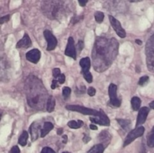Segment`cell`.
I'll use <instances>...</instances> for the list:
<instances>
[{
    "label": "cell",
    "mask_w": 154,
    "mask_h": 153,
    "mask_svg": "<svg viewBox=\"0 0 154 153\" xmlns=\"http://www.w3.org/2000/svg\"><path fill=\"white\" fill-rule=\"evenodd\" d=\"M118 48L119 43L117 39L108 40L103 37L97 38L92 52L95 70L98 72L107 70L117 56Z\"/></svg>",
    "instance_id": "6da1fadb"
},
{
    "label": "cell",
    "mask_w": 154,
    "mask_h": 153,
    "mask_svg": "<svg viewBox=\"0 0 154 153\" xmlns=\"http://www.w3.org/2000/svg\"><path fill=\"white\" fill-rule=\"evenodd\" d=\"M26 92L28 104L34 109H43L48 98L42 81L33 76L29 77L26 81Z\"/></svg>",
    "instance_id": "7a4b0ae2"
},
{
    "label": "cell",
    "mask_w": 154,
    "mask_h": 153,
    "mask_svg": "<svg viewBox=\"0 0 154 153\" xmlns=\"http://www.w3.org/2000/svg\"><path fill=\"white\" fill-rule=\"evenodd\" d=\"M42 10L47 17L54 19L60 12V0H43Z\"/></svg>",
    "instance_id": "3957f363"
},
{
    "label": "cell",
    "mask_w": 154,
    "mask_h": 153,
    "mask_svg": "<svg viewBox=\"0 0 154 153\" xmlns=\"http://www.w3.org/2000/svg\"><path fill=\"white\" fill-rule=\"evenodd\" d=\"M80 65L82 68L81 73H82L83 76L86 80V81L88 82L89 83L93 82V76H92V74L90 72V65H91L90 58L89 57L81 58V61H80Z\"/></svg>",
    "instance_id": "277c9868"
},
{
    "label": "cell",
    "mask_w": 154,
    "mask_h": 153,
    "mask_svg": "<svg viewBox=\"0 0 154 153\" xmlns=\"http://www.w3.org/2000/svg\"><path fill=\"white\" fill-rule=\"evenodd\" d=\"M66 109L71 111H75V112H81L84 115L89 116H98L102 112V110L99 111L96 110L90 109V108L85 107V106H80V105H67L66 106Z\"/></svg>",
    "instance_id": "5b68a950"
},
{
    "label": "cell",
    "mask_w": 154,
    "mask_h": 153,
    "mask_svg": "<svg viewBox=\"0 0 154 153\" xmlns=\"http://www.w3.org/2000/svg\"><path fill=\"white\" fill-rule=\"evenodd\" d=\"M144 130H145V128H144L143 126H139V127L135 128L134 130H131V131L128 134L127 136H126V139H125L123 146H126L130 144L132 142H133L135 139L142 136L144 133Z\"/></svg>",
    "instance_id": "8992f818"
},
{
    "label": "cell",
    "mask_w": 154,
    "mask_h": 153,
    "mask_svg": "<svg viewBox=\"0 0 154 153\" xmlns=\"http://www.w3.org/2000/svg\"><path fill=\"white\" fill-rule=\"evenodd\" d=\"M117 86L114 83L110 84L108 87V94L110 97V104L114 107H119L121 105V100L118 98L117 94Z\"/></svg>",
    "instance_id": "52a82bcc"
},
{
    "label": "cell",
    "mask_w": 154,
    "mask_h": 153,
    "mask_svg": "<svg viewBox=\"0 0 154 153\" xmlns=\"http://www.w3.org/2000/svg\"><path fill=\"white\" fill-rule=\"evenodd\" d=\"M109 20H110V22H111V26H112V28H114V31L116 32L117 35H118L120 38H124L126 36V31L124 30V28L122 27L120 22H119L115 17L111 16V15H110L109 16Z\"/></svg>",
    "instance_id": "ba28073f"
},
{
    "label": "cell",
    "mask_w": 154,
    "mask_h": 153,
    "mask_svg": "<svg viewBox=\"0 0 154 153\" xmlns=\"http://www.w3.org/2000/svg\"><path fill=\"white\" fill-rule=\"evenodd\" d=\"M44 36L48 42V46H47V50L51 51L54 50L57 45V40L55 36L52 34L49 30H45L44 32Z\"/></svg>",
    "instance_id": "9c48e42d"
},
{
    "label": "cell",
    "mask_w": 154,
    "mask_h": 153,
    "mask_svg": "<svg viewBox=\"0 0 154 153\" xmlns=\"http://www.w3.org/2000/svg\"><path fill=\"white\" fill-rule=\"evenodd\" d=\"M65 55L67 56L72 57L74 59H76L77 58V52L76 48L75 46V40L72 37H69L68 40L67 46L65 50Z\"/></svg>",
    "instance_id": "30bf717a"
},
{
    "label": "cell",
    "mask_w": 154,
    "mask_h": 153,
    "mask_svg": "<svg viewBox=\"0 0 154 153\" xmlns=\"http://www.w3.org/2000/svg\"><path fill=\"white\" fill-rule=\"evenodd\" d=\"M90 121L94 124H99L100 125L104 126H109L110 125V119L108 117V116L102 110V112L99 116H96L95 118L91 117L90 118Z\"/></svg>",
    "instance_id": "8fae6325"
},
{
    "label": "cell",
    "mask_w": 154,
    "mask_h": 153,
    "mask_svg": "<svg viewBox=\"0 0 154 153\" xmlns=\"http://www.w3.org/2000/svg\"><path fill=\"white\" fill-rule=\"evenodd\" d=\"M149 112H150V109L147 107V106H143V107L140 108L138 116H137L136 128L139 127V126H141V124H143L145 122Z\"/></svg>",
    "instance_id": "7c38bea8"
},
{
    "label": "cell",
    "mask_w": 154,
    "mask_h": 153,
    "mask_svg": "<svg viewBox=\"0 0 154 153\" xmlns=\"http://www.w3.org/2000/svg\"><path fill=\"white\" fill-rule=\"evenodd\" d=\"M26 58L30 62L36 64L39 62L41 58V52L38 49H33L29 50L26 54Z\"/></svg>",
    "instance_id": "4fadbf2b"
},
{
    "label": "cell",
    "mask_w": 154,
    "mask_h": 153,
    "mask_svg": "<svg viewBox=\"0 0 154 153\" xmlns=\"http://www.w3.org/2000/svg\"><path fill=\"white\" fill-rule=\"evenodd\" d=\"M41 124H39L37 122H35L32 124H31L29 128V131L30 134H31V138L32 140L35 141L38 139L39 136V132H40L41 134Z\"/></svg>",
    "instance_id": "5bb4252c"
},
{
    "label": "cell",
    "mask_w": 154,
    "mask_h": 153,
    "mask_svg": "<svg viewBox=\"0 0 154 153\" xmlns=\"http://www.w3.org/2000/svg\"><path fill=\"white\" fill-rule=\"evenodd\" d=\"M32 46V41L29 36L27 34H24L23 37L17 43V48H29Z\"/></svg>",
    "instance_id": "9a60e30c"
},
{
    "label": "cell",
    "mask_w": 154,
    "mask_h": 153,
    "mask_svg": "<svg viewBox=\"0 0 154 153\" xmlns=\"http://www.w3.org/2000/svg\"><path fill=\"white\" fill-rule=\"evenodd\" d=\"M147 63L149 70L154 72V50L147 48Z\"/></svg>",
    "instance_id": "2e32d148"
},
{
    "label": "cell",
    "mask_w": 154,
    "mask_h": 153,
    "mask_svg": "<svg viewBox=\"0 0 154 153\" xmlns=\"http://www.w3.org/2000/svg\"><path fill=\"white\" fill-rule=\"evenodd\" d=\"M99 140L102 145H108L111 140V135L110 134L109 132L106 130H104L103 131L101 132L99 135Z\"/></svg>",
    "instance_id": "e0dca14e"
},
{
    "label": "cell",
    "mask_w": 154,
    "mask_h": 153,
    "mask_svg": "<svg viewBox=\"0 0 154 153\" xmlns=\"http://www.w3.org/2000/svg\"><path fill=\"white\" fill-rule=\"evenodd\" d=\"M54 128V124L50 122H45L43 124V128L41 130V137H45L52 129Z\"/></svg>",
    "instance_id": "ac0fdd59"
},
{
    "label": "cell",
    "mask_w": 154,
    "mask_h": 153,
    "mask_svg": "<svg viewBox=\"0 0 154 153\" xmlns=\"http://www.w3.org/2000/svg\"><path fill=\"white\" fill-rule=\"evenodd\" d=\"M55 104H56V101L54 98L53 97L52 95H50L48 97V100H47V104H46V106H47V111L48 112H52L54 110V108H55Z\"/></svg>",
    "instance_id": "d6986e66"
},
{
    "label": "cell",
    "mask_w": 154,
    "mask_h": 153,
    "mask_svg": "<svg viewBox=\"0 0 154 153\" xmlns=\"http://www.w3.org/2000/svg\"><path fill=\"white\" fill-rule=\"evenodd\" d=\"M141 100L138 97H133L131 100V104H132V108L133 110L137 111L140 110L141 107Z\"/></svg>",
    "instance_id": "ffe728a7"
},
{
    "label": "cell",
    "mask_w": 154,
    "mask_h": 153,
    "mask_svg": "<svg viewBox=\"0 0 154 153\" xmlns=\"http://www.w3.org/2000/svg\"><path fill=\"white\" fill-rule=\"evenodd\" d=\"M104 150H105V146L102 145V143H99L92 147L87 153H103Z\"/></svg>",
    "instance_id": "44dd1931"
},
{
    "label": "cell",
    "mask_w": 154,
    "mask_h": 153,
    "mask_svg": "<svg viewBox=\"0 0 154 153\" xmlns=\"http://www.w3.org/2000/svg\"><path fill=\"white\" fill-rule=\"evenodd\" d=\"M117 122L119 123L120 126L124 129L125 130H129L130 128L131 121L129 119H123V118H117Z\"/></svg>",
    "instance_id": "7402d4cb"
},
{
    "label": "cell",
    "mask_w": 154,
    "mask_h": 153,
    "mask_svg": "<svg viewBox=\"0 0 154 153\" xmlns=\"http://www.w3.org/2000/svg\"><path fill=\"white\" fill-rule=\"evenodd\" d=\"M29 138V134L28 132L26 131V130H23V133L21 134V135L20 136L19 140H18V142L20 146H25L27 143V140Z\"/></svg>",
    "instance_id": "603a6c76"
},
{
    "label": "cell",
    "mask_w": 154,
    "mask_h": 153,
    "mask_svg": "<svg viewBox=\"0 0 154 153\" xmlns=\"http://www.w3.org/2000/svg\"><path fill=\"white\" fill-rule=\"evenodd\" d=\"M83 124H84V122L81 121V120H78V121L72 120V121H69L68 122V126L73 129L80 128L82 127Z\"/></svg>",
    "instance_id": "cb8c5ba5"
},
{
    "label": "cell",
    "mask_w": 154,
    "mask_h": 153,
    "mask_svg": "<svg viewBox=\"0 0 154 153\" xmlns=\"http://www.w3.org/2000/svg\"><path fill=\"white\" fill-rule=\"evenodd\" d=\"M147 145L150 147H154V126L147 135Z\"/></svg>",
    "instance_id": "d4e9b609"
},
{
    "label": "cell",
    "mask_w": 154,
    "mask_h": 153,
    "mask_svg": "<svg viewBox=\"0 0 154 153\" xmlns=\"http://www.w3.org/2000/svg\"><path fill=\"white\" fill-rule=\"evenodd\" d=\"M94 16H95V20H96V22H99V23H101V22L104 20V18H105V14H104L103 12L96 11V12H95Z\"/></svg>",
    "instance_id": "484cf974"
},
{
    "label": "cell",
    "mask_w": 154,
    "mask_h": 153,
    "mask_svg": "<svg viewBox=\"0 0 154 153\" xmlns=\"http://www.w3.org/2000/svg\"><path fill=\"white\" fill-rule=\"evenodd\" d=\"M71 92H72V90H71V88L68 86H65L64 88H63V95L64 99L69 98V96H70L71 94Z\"/></svg>",
    "instance_id": "4316f807"
},
{
    "label": "cell",
    "mask_w": 154,
    "mask_h": 153,
    "mask_svg": "<svg viewBox=\"0 0 154 153\" xmlns=\"http://www.w3.org/2000/svg\"><path fill=\"white\" fill-rule=\"evenodd\" d=\"M149 81V76H143L138 80V85L140 86H144Z\"/></svg>",
    "instance_id": "83f0119b"
},
{
    "label": "cell",
    "mask_w": 154,
    "mask_h": 153,
    "mask_svg": "<svg viewBox=\"0 0 154 153\" xmlns=\"http://www.w3.org/2000/svg\"><path fill=\"white\" fill-rule=\"evenodd\" d=\"M53 76H54V78H58L59 76H60V74H61V70H60V68H54V70H53Z\"/></svg>",
    "instance_id": "f1b7e54d"
},
{
    "label": "cell",
    "mask_w": 154,
    "mask_h": 153,
    "mask_svg": "<svg viewBox=\"0 0 154 153\" xmlns=\"http://www.w3.org/2000/svg\"><path fill=\"white\" fill-rule=\"evenodd\" d=\"M10 20V15H6V16L0 17V24H3L5 22H7Z\"/></svg>",
    "instance_id": "f546056e"
},
{
    "label": "cell",
    "mask_w": 154,
    "mask_h": 153,
    "mask_svg": "<svg viewBox=\"0 0 154 153\" xmlns=\"http://www.w3.org/2000/svg\"><path fill=\"white\" fill-rule=\"evenodd\" d=\"M41 153H56L54 150L52 149L50 147H45V148H42Z\"/></svg>",
    "instance_id": "4dcf8cb0"
},
{
    "label": "cell",
    "mask_w": 154,
    "mask_h": 153,
    "mask_svg": "<svg viewBox=\"0 0 154 153\" xmlns=\"http://www.w3.org/2000/svg\"><path fill=\"white\" fill-rule=\"evenodd\" d=\"M96 89H95L93 87H90V88H88V90H87V93H88V94L90 96H91V97H93V96H94L95 94H96Z\"/></svg>",
    "instance_id": "1f68e13d"
},
{
    "label": "cell",
    "mask_w": 154,
    "mask_h": 153,
    "mask_svg": "<svg viewBox=\"0 0 154 153\" xmlns=\"http://www.w3.org/2000/svg\"><path fill=\"white\" fill-rule=\"evenodd\" d=\"M77 46H78V50L79 51V52H81V51L82 50L84 47V42H83V40H80L79 41H78Z\"/></svg>",
    "instance_id": "d6a6232c"
},
{
    "label": "cell",
    "mask_w": 154,
    "mask_h": 153,
    "mask_svg": "<svg viewBox=\"0 0 154 153\" xmlns=\"http://www.w3.org/2000/svg\"><path fill=\"white\" fill-rule=\"evenodd\" d=\"M9 153H20V150L17 146H14L12 147Z\"/></svg>",
    "instance_id": "836d02e7"
},
{
    "label": "cell",
    "mask_w": 154,
    "mask_h": 153,
    "mask_svg": "<svg viewBox=\"0 0 154 153\" xmlns=\"http://www.w3.org/2000/svg\"><path fill=\"white\" fill-rule=\"evenodd\" d=\"M65 80H66V76L63 74H61L60 76L58 77V82L59 83L63 84L65 82Z\"/></svg>",
    "instance_id": "e575fe53"
},
{
    "label": "cell",
    "mask_w": 154,
    "mask_h": 153,
    "mask_svg": "<svg viewBox=\"0 0 154 153\" xmlns=\"http://www.w3.org/2000/svg\"><path fill=\"white\" fill-rule=\"evenodd\" d=\"M59 86V82L58 80H54L52 81V84H51V88L52 89H55L56 88Z\"/></svg>",
    "instance_id": "d590c367"
},
{
    "label": "cell",
    "mask_w": 154,
    "mask_h": 153,
    "mask_svg": "<svg viewBox=\"0 0 154 153\" xmlns=\"http://www.w3.org/2000/svg\"><path fill=\"white\" fill-rule=\"evenodd\" d=\"M88 0H78V2H79L80 5L82 6V7H84V6L87 4Z\"/></svg>",
    "instance_id": "8d00e7d4"
},
{
    "label": "cell",
    "mask_w": 154,
    "mask_h": 153,
    "mask_svg": "<svg viewBox=\"0 0 154 153\" xmlns=\"http://www.w3.org/2000/svg\"><path fill=\"white\" fill-rule=\"evenodd\" d=\"M90 140H91V138H90L89 136H87V135H84V138H83V141H84L85 143H87Z\"/></svg>",
    "instance_id": "74e56055"
},
{
    "label": "cell",
    "mask_w": 154,
    "mask_h": 153,
    "mask_svg": "<svg viewBox=\"0 0 154 153\" xmlns=\"http://www.w3.org/2000/svg\"><path fill=\"white\" fill-rule=\"evenodd\" d=\"M68 141V136L67 135H63V143H66Z\"/></svg>",
    "instance_id": "f35d334b"
},
{
    "label": "cell",
    "mask_w": 154,
    "mask_h": 153,
    "mask_svg": "<svg viewBox=\"0 0 154 153\" xmlns=\"http://www.w3.org/2000/svg\"><path fill=\"white\" fill-rule=\"evenodd\" d=\"M90 129H92V130H97L98 129L97 126H96V124H90Z\"/></svg>",
    "instance_id": "ab89813d"
},
{
    "label": "cell",
    "mask_w": 154,
    "mask_h": 153,
    "mask_svg": "<svg viewBox=\"0 0 154 153\" xmlns=\"http://www.w3.org/2000/svg\"><path fill=\"white\" fill-rule=\"evenodd\" d=\"M63 129L61 128H60L57 129V134H58V135H61L62 134H63Z\"/></svg>",
    "instance_id": "60d3db41"
},
{
    "label": "cell",
    "mask_w": 154,
    "mask_h": 153,
    "mask_svg": "<svg viewBox=\"0 0 154 153\" xmlns=\"http://www.w3.org/2000/svg\"><path fill=\"white\" fill-rule=\"evenodd\" d=\"M135 43L138 45L142 44V41H141V40H139V39H136V40H135Z\"/></svg>",
    "instance_id": "b9f144b4"
},
{
    "label": "cell",
    "mask_w": 154,
    "mask_h": 153,
    "mask_svg": "<svg viewBox=\"0 0 154 153\" xmlns=\"http://www.w3.org/2000/svg\"><path fill=\"white\" fill-rule=\"evenodd\" d=\"M149 106H150V107L151 108V109L154 110V100H153L152 102H150V104H149Z\"/></svg>",
    "instance_id": "7bdbcfd3"
},
{
    "label": "cell",
    "mask_w": 154,
    "mask_h": 153,
    "mask_svg": "<svg viewBox=\"0 0 154 153\" xmlns=\"http://www.w3.org/2000/svg\"><path fill=\"white\" fill-rule=\"evenodd\" d=\"M130 2H141L142 0H129Z\"/></svg>",
    "instance_id": "ee69618b"
},
{
    "label": "cell",
    "mask_w": 154,
    "mask_h": 153,
    "mask_svg": "<svg viewBox=\"0 0 154 153\" xmlns=\"http://www.w3.org/2000/svg\"><path fill=\"white\" fill-rule=\"evenodd\" d=\"M63 153H70V152H63Z\"/></svg>",
    "instance_id": "f6af8a7d"
},
{
    "label": "cell",
    "mask_w": 154,
    "mask_h": 153,
    "mask_svg": "<svg viewBox=\"0 0 154 153\" xmlns=\"http://www.w3.org/2000/svg\"><path fill=\"white\" fill-rule=\"evenodd\" d=\"M1 118H2V115L0 114V120H1Z\"/></svg>",
    "instance_id": "bcb514c9"
}]
</instances>
